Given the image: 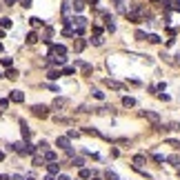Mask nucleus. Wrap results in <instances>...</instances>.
Returning <instances> with one entry per match:
<instances>
[{
  "label": "nucleus",
  "mask_w": 180,
  "mask_h": 180,
  "mask_svg": "<svg viewBox=\"0 0 180 180\" xmlns=\"http://www.w3.org/2000/svg\"><path fill=\"white\" fill-rule=\"evenodd\" d=\"M31 113L36 118H47V116H49V107H47V105H33Z\"/></svg>",
  "instance_id": "obj_1"
},
{
  "label": "nucleus",
  "mask_w": 180,
  "mask_h": 180,
  "mask_svg": "<svg viewBox=\"0 0 180 180\" xmlns=\"http://www.w3.org/2000/svg\"><path fill=\"white\" fill-rule=\"evenodd\" d=\"M143 116H145L147 120H151L154 125H158V122H160V116H158L156 111H143Z\"/></svg>",
  "instance_id": "obj_2"
},
{
  "label": "nucleus",
  "mask_w": 180,
  "mask_h": 180,
  "mask_svg": "<svg viewBox=\"0 0 180 180\" xmlns=\"http://www.w3.org/2000/svg\"><path fill=\"white\" fill-rule=\"evenodd\" d=\"M47 171H49V176H58V174H60V165H58V162L47 165Z\"/></svg>",
  "instance_id": "obj_3"
},
{
  "label": "nucleus",
  "mask_w": 180,
  "mask_h": 180,
  "mask_svg": "<svg viewBox=\"0 0 180 180\" xmlns=\"http://www.w3.org/2000/svg\"><path fill=\"white\" fill-rule=\"evenodd\" d=\"M49 51H56L58 56H65V51H67V47H65V45H49Z\"/></svg>",
  "instance_id": "obj_4"
},
{
  "label": "nucleus",
  "mask_w": 180,
  "mask_h": 180,
  "mask_svg": "<svg viewBox=\"0 0 180 180\" xmlns=\"http://www.w3.org/2000/svg\"><path fill=\"white\" fill-rule=\"evenodd\" d=\"M145 162H147V158H145L143 154H138V156H134V167H136V169H140V167H143Z\"/></svg>",
  "instance_id": "obj_5"
},
{
  "label": "nucleus",
  "mask_w": 180,
  "mask_h": 180,
  "mask_svg": "<svg viewBox=\"0 0 180 180\" xmlns=\"http://www.w3.org/2000/svg\"><path fill=\"white\" fill-rule=\"evenodd\" d=\"M67 98H56L53 100V109H65V107H67Z\"/></svg>",
  "instance_id": "obj_6"
},
{
  "label": "nucleus",
  "mask_w": 180,
  "mask_h": 180,
  "mask_svg": "<svg viewBox=\"0 0 180 180\" xmlns=\"http://www.w3.org/2000/svg\"><path fill=\"white\" fill-rule=\"evenodd\" d=\"M56 143H58L60 149H71V147H69V138H67V136H60L58 140H56Z\"/></svg>",
  "instance_id": "obj_7"
},
{
  "label": "nucleus",
  "mask_w": 180,
  "mask_h": 180,
  "mask_svg": "<svg viewBox=\"0 0 180 180\" xmlns=\"http://www.w3.org/2000/svg\"><path fill=\"white\" fill-rule=\"evenodd\" d=\"M11 102H22L25 100V93L22 91H11V98H9Z\"/></svg>",
  "instance_id": "obj_8"
},
{
  "label": "nucleus",
  "mask_w": 180,
  "mask_h": 180,
  "mask_svg": "<svg viewBox=\"0 0 180 180\" xmlns=\"http://www.w3.org/2000/svg\"><path fill=\"white\" fill-rule=\"evenodd\" d=\"M31 162H33V167H42V165H45V156H38V154H36Z\"/></svg>",
  "instance_id": "obj_9"
},
{
  "label": "nucleus",
  "mask_w": 180,
  "mask_h": 180,
  "mask_svg": "<svg viewBox=\"0 0 180 180\" xmlns=\"http://www.w3.org/2000/svg\"><path fill=\"white\" fill-rule=\"evenodd\" d=\"M27 42H29V45H36V42H38V33H36V31H29V33H27Z\"/></svg>",
  "instance_id": "obj_10"
},
{
  "label": "nucleus",
  "mask_w": 180,
  "mask_h": 180,
  "mask_svg": "<svg viewBox=\"0 0 180 180\" xmlns=\"http://www.w3.org/2000/svg\"><path fill=\"white\" fill-rule=\"evenodd\" d=\"M105 22H107V29L109 31H116V25H113V18L111 16H105Z\"/></svg>",
  "instance_id": "obj_11"
},
{
  "label": "nucleus",
  "mask_w": 180,
  "mask_h": 180,
  "mask_svg": "<svg viewBox=\"0 0 180 180\" xmlns=\"http://www.w3.org/2000/svg\"><path fill=\"white\" fill-rule=\"evenodd\" d=\"M76 27H84V25H87V20H84V18L82 16H78V18H73V20H71Z\"/></svg>",
  "instance_id": "obj_12"
},
{
  "label": "nucleus",
  "mask_w": 180,
  "mask_h": 180,
  "mask_svg": "<svg viewBox=\"0 0 180 180\" xmlns=\"http://www.w3.org/2000/svg\"><path fill=\"white\" fill-rule=\"evenodd\" d=\"M107 87H111V89L120 91V89H122V84H120V82H116V80H107Z\"/></svg>",
  "instance_id": "obj_13"
},
{
  "label": "nucleus",
  "mask_w": 180,
  "mask_h": 180,
  "mask_svg": "<svg viewBox=\"0 0 180 180\" xmlns=\"http://www.w3.org/2000/svg\"><path fill=\"white\" fill-rule=\"evenodd\" d=\"M20 134H22V138H25V140L29 138V127H27L25 122H20Z\"/></svg>",
  "instance_id": "obj_14"
},
{
  "label": "nucleus",
  "mask_w": 180,
  "mask_h": 180,
  "mask_svg": "<svg viewBox=\"0 0 180 180\" xmlns=\"http://www.w3.org/2000/svg\"><path fill=\"white\" fill-rule=\"evenodd\" d=\"M11 27V20L9 18H0V29H9Z\"/></svg>",
  "instance_id": "obj_15"
},
{
  "label": "nucleus",
  "mask_w": 180,
  "mask_h": 180,
  "mask_svg": "<svg viewBox=\"0 0 180 180\" xmlns=\"http://www.w3.org/2000/svg\"><path fill=\"white\" fill-rule=\"evenodd\" d=\"M122 105H125V107H134V105H136V100H134V98H129V96H125V98H122Z\"/></svg>",
  "instance_id": "obj_16"
},
{
  "label": "nucleus",
  "mask_w": 180,
  "mask_h": 180,
  "mask_svg": "<svg viewBox=\"0 0 180 180\" xmlns=\"http://www.w3.org/2000/svg\"><path fill=\"white\" fill-rule=\"evenodd\" d=\"M25 154H29V156H36V147L27 140V149H25Z\"/></svg>",
  "instance_id": "obj_17"
},
{
  "label": "nucleus",
  "mask_w": 180,
  "mask_h": 180,
  "mask_svg": "<svg viewBox=\"0 0 180 180\" xmlns=\"http://www.w3.org/2000/svg\"><path fill=\"white\" fill-rule=\"evenodd\" d=\"M147 40H149L151 45H158V42H160V36H156V33H149V36H147Z\"/></svg>",
  "instance_id": "obj_18"
},
{
  "label": "nucleus",
  "mask_w": 180,
  "mask_h": 180,
  "mask_svg": "<svg viewBox=\"0 0 180 180\" xmlns=\"http://www.w3.org/2000/svg\"><path fill=\"white\" fill-rule=\"evenodd\" d=\"M5 76H7L9 80H16V78H18V71H16V69H7V73H5Z\"/></svg>",
  "instance_id": "obj_19"
},
{
  "label": "nucleus",
  "mask_w": 180,
  "mask_h": 180,
  "mask_svg": "<svg viewBox=\"0 0 180 180\" xmlns=\"http://www.w3.org/2000/svg\"><path fill=\"white\" fill-rule=\"evenodd\" d=\"M45 160H49V162H56V154H53V151H45Z\"/></svg>",
  "instance_id": "obj_20"
},
{
  "label": "nucleus",
  "mask_w": 180,
  "mask_h": 180,
  "mask_svg": "<svg viewBox=\"0 0 180 180\" xmlns=\"http://www.w3.org/2000/svg\"><path fill=\"white\" fill-rule=\"evenodd\" d=\"M167 129H169V131H180V122H169Z\"/></svg>",
  "instance_id": "obj_21"
},
{
  "label": "nucleus",
  "mask_w": 180,
  "mask_h": 180,
  "mask_svg": "<svg viewBox=\"0 0 180 180\" xmlns=\"http://www.w3.org/2000/svg\"><path fill=\"white\" fill-rule=\"evenodd\" d=\"M82 7H84L82 0H76V2H73V11H82Z\"/></svg>",
  "instance_id": "obj_22"
},
{
  "label": "nucleus",
  "mask_w": 180,
  "mask_h": 180,
  "mask_svg": "<svg viewBox=\"0 0 180 180\" xmlns=\"http://www.w3.org/2000/svg\"><path fill=\"white\" fill-rule=\"evenodd\" d=\"M11 58H7V56H5V58H0V65H2V67H11Z\"/></svg>",
  "instance_id": "obj_23"
},
{
  "label": "nucleus",
  "mask_w": 180,
  "mask_h": 180,
  "mask_svg": "<svg viewBox=\"0 0 180 180\" xmlns=\"http://www.w3.org/2000/svg\"><path fill=\"white\" fill-rule=\"evenodd\" d=\"M91 93H93V98H98V100H102V98H105V93H102L100 89H91Z\"/></svg>",
  "instance_id": "obj_24"
},
{
  "label": "nucleus",
  "mask_w": 180,
  "mask_h": 180,
  "mask_svg": "<svg viewBox=\"0 0 180 180\" xmlns=\"http://www.w3.org/2000/svg\"><path fill=\"white\" fill-rule=\"evenodd\" d=\"M60 76H62V71H49L47 78H49V80H56V78H60Z\"/></svg>",
  "instance_id": "obj_25"
},
{
  "label": "nucleus",
  "mask_w": 180,
  "mask_h": 180,
  "mask_svg": "<svg viewBox=\"0 0 180 180\" xmlns=\"http://www.w3.org/2000/svg\"><path fill=\"white\" fill-rule=\"evenodd\" d=\"M71 165H73V167H82V165H84V160L78 156V158H73V160H71Z\"/></svg>",
  "instance_id": "obj_26"
},
{
  "label": "nucleus",
  "mask_w": 180,
  "mask_h": 180,
  "mask_svg": "<svg viewBox=\"0 0 180 180\" xmlns=\"http://www.w3.org/2000/svg\"><path fill=\"white\" fill-rule=\"evenodd\" d=\"M80 178H82V180L91 178V171H89V169H80Z\"/></svg>",
  "instance_id": "obj_27"
},
{
  "label": "nucleus",
  "mask_w": 180,
  "mask_h": 180,
  "mask_svg": "<svg viewBox=\"0 0 180 180\" xmlns=\"http://www.w3.org/2000/svg\"><path fill=\"white\" fill-rule=\"evenodd\" d=\"M105 178H107V180H118V176H116V174H113V171H111V169H109V171H105Z\"/></svg>",
  "instance_id": "obj_28"
},
{
  "label": "nucleus",
  "mask_w": 180,
  "mask_h": 180,
  "mask_svg": "<svg viewBox=\"0 0 180 180\" xmlns=\"http://www.w3.org/2000/svg\"><path fill=\"white\" fill-rule=\"evenodd\" d=\"M91 45L100 47V45H102V38H100V36H93V38H91Z\"/></svg>",
  "instance_id": "obj_29"
},
{
  "label": "nucleus",
  "mask_w": 180,
  "mask_h": 180,
  "mask_svg": "<svg viewBox=\"0 0 180 180\" xmlns=\"http://www.w3.org/2000/svg\"><path fill=\"white\" fill-rule=\"evenodd\" d=\"M84 134H89V136H98V131L93 129V127H84Z\"/></svg>",
  "instance_id": "obj_30"
},
{
  "label": "nucleus",
  "mask_w": 180,
  "mask_h": 180,
  "mask_svg": "<svg viewBox=\"0 0 180 180\" xmlns=\"http://www.w3.org/2000/svg\"><path fill=\"white\" fill-rule=\"evenodd\" d=\"M73 49H76V51H82V49H84V42H82V40H78V42L73 45Z\"/></svg>",
  "instance_id": "obj_31"
},
{
  "label": "nucleus",
  "mask_w": 180,
  "mask_h": 180,
  "mask_svg": "<svg viewBox=\"0 0 180 180\" xmlns=\"http://www.w3.org/2000/svg\"><path fill=\"white\" fill-rule=\"evenodd\" d=\"M167 162H171V165H176V167H178L180 160H178V156H169V158H167Z\"/></svg>",
  "instance_id": "obj_32"
},
{
  "label": "nucleus",
  "mask_w": 180,
  "mask_h": 180,
  "mask_svg": "<svg viewBox=\"0 0 180 180\" xmlns=\"http://www.w3.org/2000/svg\"><path fill=\"white\" fill-rule=\"evenodd\" d=\"M29 22H31L33 27H40V25H45V22L40 20V18H31V20H29Z\"/></svg>",
  "instance_id": "obj_33"
},
{
  "label": "nucleus",
  "mask_w": 180,
  "mask_h": 180,
  "mask_svg": "<svg viewBox=\"0 0 180 180\" xmlns=\"http://www.w3.org/2000/svg\"><path fill=\"white\" fill-rule=\"evenodd\" d=\"M154 160H156V162H165V160H167V158H165L162 154H154Z\"/></svg>",
  "instance_id": "obj_34"
},
{
  "label": "nucleus",
  "mask_w": 180,
  "mask_h": 180,
  "mask_svg": "<svg viewBox=\"0 0 180 180\" xmlns=\"http://www.w3.org/2000/svg\"><path fill=\"white\" fill-rule=\"evenodd\" d=\"M9 107V100L7 98H0V109H7Z\"/></svg>",
  "instance_id": "obj_35"
},
{
  "label": "nucleus",
  "mask_w": 180,
  "mask_h": 180,
  "mask_svg": "<svg viewBox=\"0 0 180 180\" xmlns=\"http://www.w3.org/2000/svg\"><path fill=\"white\" fill-rule=\"evenodd\" d=\"M145 38H147L145 31H136V40H145Z\"/></svg>",
  "instance_id": "obj_36"
},
{
  "label": "nucleus",
  "mask_w": 180,
  "mask_h": 180,
  "mask_svg": "<svg viewBox=\"0 0 180 180\" xmlns=\"http://www.w3.org/2000/svg\"><path fill=\"white\" fill-rule=\"evenodd\" d=\"M73 71H76V69H73V67H67V69H62V76H71V73H73Z\"/></svg>",
  "instance_id": "obj_37"
},
{
  "label": "nucleus",
  "mask_w": 180,
  "mask_h": 180,
  "mask_svg": "<svg viewBox=\"0 0 180 180\" xmlns=\"http://www.w3.org/2000/svg\"><path fill=\"white\" fill-rule=\"evenodd\" d=\"M67 138H78V131H73V129H69V131H67Z\"/></svg>",
  "instance_id": "obj_38"
},
{
  "label": "nucleus",
  "mask_w": 180,
  "mask_h": 180,
  "mask_svg": "<svg viewBox=\"0 0 180 180\" xmlns=\"http://www.w3.org/2000/svg\"><path fill=\"white\" fill-rule=\"evenodd\" d=\"M53 65H58V67H60V65H65V58H62V56H60V58H53Z\"/></svg>",
  "instance_id": "obj_39"
},
{
  "label": "nucleus",
  "mask_w": 180,
  "mask_h": 180,
  "mask_svg": "<svg viewBox=\"0 0 180 180\" xmlns=\"http://www.w3.org/2000/svg\"><path fill=\"white\" fill-rule=\"evenodd\" d=\"M167 145H171V147H176V149L180 147V143H178V140H167Z\"/></svg>",
  "instance_id": "obj_40"
},
{
  "label": "nucleus",
  "mask_w": 180,
  "mask_h": 180,
  "mask_svg": "<svg viewBox=\"0 0 180 180\" xmlns=\"http://www.w3.org/2000/svg\"><path fill=\"white\" fill-rule=\"evenodd\" d=\"M38 147H40L42 151H47V147H49V145H47V143H45V140H40V143H38Z\"/></svg>",
  "instance_id": "obj_41"
},
{
  "label": "nucleus",
  "mask_w": 180,
  "mask_h": 180,
  "mask_svg": "<svg viewBox=\"0 0 180 180\" xmlns=\"http://www.w3.org/2000/svg\"><path fill=\"white\" fill-rule=\"evenodd\" d=\"M20 5L22 7H31V0H20Z\"/></svg>",
  "instance_id": "obj_42"
},
{
  "label": "nucleus",
  "mask_w": 180,
  "mask_h": 180,
  "mask_svg": "<svg viewBox=\"0 0 180 180\" xmlns=\"http://www.w3.org/2000/svg\"><path fill=\"white\" fill-rule=\"evenodd\" d=\"M174 65H180V53H178L176 58H174Z\"/></svg>",
  "instance_id": "obj_43"
},
{
  "label": "nucleus",
  "mask_w": 180,
  "mask_h": 180,
  "mask_svg": "<svg viewBox=\"0 0 180 180\" xmlns=\"http://www.w3.org/2000/svg\"><path fill=\"white\" fill-rule=\"evenodd\" d=\"M0 180H11L9 176H5V174H0Z\"/></svg>",
  "instance_id": "obj_44"
},
{
  "label": "nucleus",
  "mask_w": 180,
  "mask_h": 180,
  "mask_svg": "<svg viewBox=\"0 0 180 180\" xmlns=\"http://www.w3.org/2000/svg\"><path fill=\"white\" fill-rule=\"evenodd\" d=\"M58 180H69L67 176H62V174H58Z\"/></svg>",
  "instance_id": "obj_45"
},
{
  "label": "nucleus",
  "mask_w": 180,
  "mask_h": 180,
  "mask_svg": "<svg viewBox=\"0 0 180 180\" xmlns=\"http://www.w3.org/2000/svg\"><path fill=\"white\" fill-rule=\"evenodd\" d=\"M5 2H7V5H16V2H18V0H5Z\"/></svg>",
  "instance_id": "obj_46"
},
{
  "label": "nucleus",
  "mask_w": 180,
  "mask_h": 180,
  "mask_svg": "<svg viewBox=\"0 0 180 180\" xmlns=\"http://www.w3.org/2000/svg\"><path fill=\"white\" fill-rule=\"evenodd\" d=\"M2 160H5V151H0V162H2Z\"/></svg>",
  "instance_id": "obj_47"
},
{
  "label": "nucleus",
  "mask_w": 180,
  "mask_h": 180,
  "mask_svg": "<svg viewBox=\"0 0 180 180\" xmlns=\"http://www.w3.org/2000/svg\"><path fill=\"white\" fill-rule=\"evenodd\" d=\"M87 2H89V5H98V0H87Z\"/></svg>",
  "instance_id": "obj_48"
},
{
  "label": "nucleus",
  "mask_w": 180,
  "mask_h": 180,
  "mask_svg": "<svg viewBox=\"0 0 180 180\" xmlns=\"http://www.w3.org/2000/svg\"><path fill=\"white\" fill-rule=\"evenodd\" d=\"M2 36H5V29H0V38H2Z\"/></svg>",
  "instance_id": "obj_49"
},
{
  "label": "nucleus",
  "mask_w": 180,
  "mask_h": 180,
  "mask_svg": "<svg viewBox=\"0 0 180 180\" xmlns=\"http://www.w3.org/2000/svg\"><path fill=\"white\" fill-rule=\"evenodd\" d=\"M45 180H53V176H47V178H45Z\"/></svg>",
  "instance_id": "obj_50"
},
{
  "label": "nucleus",
  "mask_w": 180,
  "mask_h": 180,
  "mask_svg": "<svg viewBox=\"0 0 180 180\" xmlns=\"http://www.w3.org/2000/svg\"><path fill=\"white\" fill-rule=\"evenodd\" d=\"M91 180H100V178H96V176H91Z\"/></svg>",
  "instance_id": "obj_51"
},
{
  "label": "nucleus",
  "mask_w": 180,
  "mask_h": 180,
  "mask_svg": "<svg viewBox=\"0 0 180 180\" xmlns=\"http://www.w3.org/2000/svg\"><path fill=\"white\" fill-rule=\"evenodd\" d=\"M2 49H5V47H2V42H0V51H2Z\"/></svg>",
  "instance_id": "obj_52"
},
{
  "label": "nucleus",
  "mask_w": 180,
  "mask_h": 180,
  "mask_svg": "<svg viewBox=\"0 0 180 180\" xmlns=\"http://www.w3.org/2000/svg\"><path fill=\"white\" fill-rule=\"evenodd\" d=\"M27 180H36V178H27Z\"/></svg>",
  "instance_id": "obj_53"
},
{
  "label": "nucleus",
  "mask_w": 180,
  "mask_h": 180,
  "mask_svg": "<svg viewBox=\"0 0 180 180\" xmlns=\"http://www.w3.org/2000/svg\"><path fill=\"white\" fill-rule=\"evenodd\" d=\"M0 78H2V73H0Z\"/></svg>",
  "instance_id": "obj_54"
}]
</instances>
